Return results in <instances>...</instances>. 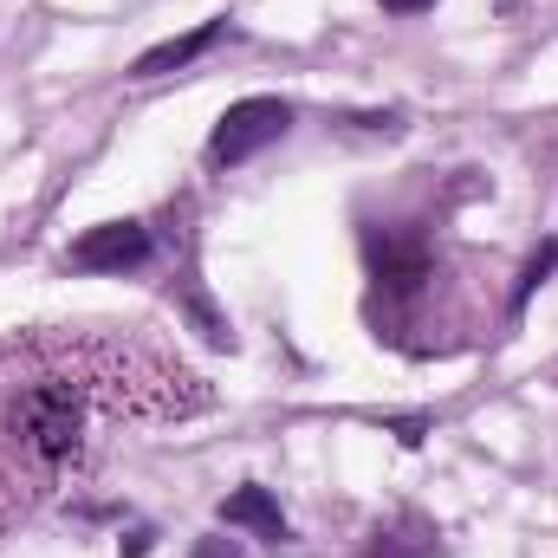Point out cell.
Segmentation results:
<instances>
[{
    "label": "cell",
    "mask_w": 558,
    "mask_h": 558,
    "mask_svg": "<svg viewBox=\"0 0 558 558\" xmlns=\"http://www.w3.org/2000/svg\"><path fill=\"white\" fill-rule=\"evenodd\" d=\"M435 0H384V13H428Z\"/></svg>",
    "instance_id": "8"
},
{
    "label": "cell",
    "mask_w": 558,
    "mask_h": 558,
    "mask_svg": "<svg viewBox=\"0 0 558 558\" xmlns=\"http://www.w3.org/2000/svg\"><path fill=\"white\" fill-rule=\"evenodd\" d=\"M228 33V20H202L195 33H182V39H162V46H149L137 65H131V78H162V72H175V65H189V59H202L215 39Z\"/></svg>",
    "instance_id": "4"
},
{
    "label": "cell",
    "mask_w": 558,
    "mask_h": 558,
    "mask_svg": "<svg viewBox=\"0 0 558 558\" xmlns=\"http://www.w3.org/2000/svg\"><path fill=\"white\" fill-rule=\"evenodd\" d=\"M149 260V228L143 221H98L72 241V267L78 274H131Z\"/></svg>",
    "instance_id": "3"
},
{
    "label": "cell",
    "mask_w": 558,
    "mask_h": 558,
    "mask_svg": "<svg viewBox=\"0 0 558 558\" xmlns=\"http://www.w3.org/2000/svg\"><path fill=\"white\" fill-rule=\"evenodd\" d=\"M215 390L131 331H26L0 344V533L78 487L124 428L189 422Z\"/></svg>",
    "instance_id": "1"
},
{
    "label": "cell",
    "mask_w": 558,
    "mask_h": 558,
    "mask_svg": "<svg viewBox=\"0 0 558 558\" xmlns=\"http://www.w3.org/2000/svg\"><path fill=\"white\" fill-rule=\"evenodd\" d=\"M221 520H228V526H247V533H260V539H292V526H286V513H279V500L267 487L228 494V500H221Z\"/></svg>",
    "instance_id": "5"
},
{
    "label": "cell",
    "mask_w": 558,
    "mask_h": 558,
    "mask_svg": "<svg viewBox=\"0 0 558 558\" xmlns=\"http://www.w3.org/2000/svg\"><path fill=\"white\" fill-rule=\"evenodd\" d=\"M286 124H292V111H286L279 98H241V105L221 111V124H215V137H208V156H215L221 169H241V162H254L267 143L286 137Z\"/></svg>",
    "instance_id": "2"
},
{
    "label": "cell",
    "mask_w": 558,
    "mask_h": 558,
    "mask_svg": "<svg viewBox=\"0 0 558 558\" xmlns=\"http://www.w3.org/2000/svg\"><path fill=\"white\" fill-rule=\"evenodd\" d=\"M371 558H441V539H435V526H428V520H416V513H410L397 533H377Z\"/></svg>",
    "instance_id": "6"
},
{
    "label": "cell",
    "mask_w": 558,
    "mask_h": 558,
    "mask_svg": "<svg viewBox=\"0 0 558 558\" xmlns=\"http://www.w3.org/2000/svg\"><path fill=\"white\" fill-rule=\"evenodd\" d=\"M195 558H247V553H241L234 539H202V546H195Z\"/></svg>",
    "instance_id": "7"
},
{
    "label": "cell",
    "mask_w": 558,
    "mask_h": 558,
    "mask_svg": "<svg viewBox=\"0 0 558 558\" xmlns=\"http://www.w3.org/2000/svg\"><path fill=\"white\" fill-rule=\"evenodd\" d=\"M149 553V533H131V546H124V558H143Z\"/></svg>",
    "instance_id": "9"
}]
</instances>
